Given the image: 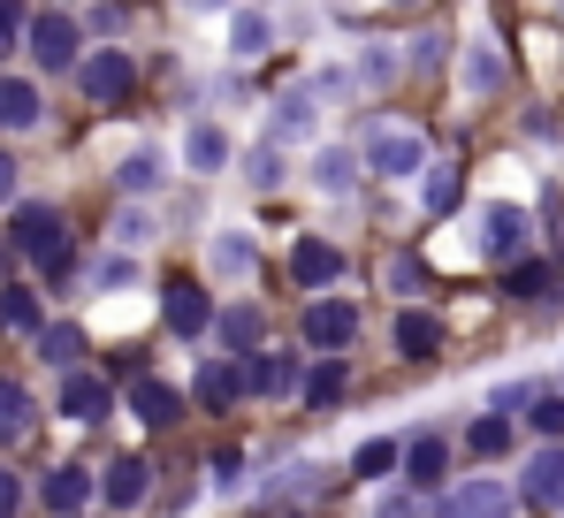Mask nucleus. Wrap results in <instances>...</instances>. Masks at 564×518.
<instances>
[{
  "label": "nucleus",
  "instance_id": "nucleus-21",
  "mask_svg": "<svg viewBox=\"0 0 564 518\" xmlns=\"http://www.w3.org/2000/svg\"><path fill=\"white\" fill-rule=\"evenodd\" d=\"M260 252H252V237H237V229H221L214 237V274H252Z\"/></svg>",
  "mask_w": 564,
  "mask_h": 518
},
{
  "label": "nucleus",
  "instance_id": "nucleus-20",
  "mask_svg": "<svg viewBox=\"0 0 564 518\" xmlns=\"http://www.w3.org/2000/svg\"><path fill=\"white\" fill-rule=\"evenodd\" d=\"M458 191H466V183H458V161H435L427 183H420V206H427V214H451V206H458Z\"/></svg>",
  "mask_w": 564,
  "mask_h": 518
},
{
  "label": "nucleus",
  "instance_id": "nucleus-12",
  "mask_svg": "<svg viewBox=\"0 0 564 518\" xmlns=\"http://www.w3.org/2000/svg\"><path fill=\"white\" fill-rule=\"evenodd\" d=\"M39 504H46L54 518H77L85 504H93V473H77V465L46 473V481H39Z\"/></svg>",
  "mask_w": 564,
  "mask_h": 518
},
{
  "label": "nucleus",
  "instance_id": "nucleus-4",
  "mask_svg": "<svg viewBox=\"0 0 564 518\" xmlns=\"http://www.w3.org/2000/svg\"><path fill=\"white\" fill-rule=\"evenodd\" d=\"M435 518H511V488L503 481H466L435 504Z\"/></svg>",
  "mask_w": 564,
  "mask_h": 518
},
{
  "label": "nucleus",
  "instance_id": "nucleus-14",
  "mask_svg": "<svg viewBox=\"0 0 564 518\" xmlns=\"http://www.w3.org/2000/svg\"><path fill=\"white\" fill-rule=\"evenodd\" d=\"M290 274H297L305 290H321V282H336V274H344V252H336V245H321V237H297Z\"/></svg>",
  "mask_w": 564,
  "mask_h": 518
},
{
  "label": "nucleus",
  "instance_id": "nucleus-28",
  "mask_svg": "<svg viewBox=\"0 0 564 518\" xmlns=\"http://www.w3.org/2000/svg\"><path fill=\"white\" fill-rule=\"evenodd\" d=\"M397 457H404L397 442H359V457H351V473H359V481H381V473H389Z\"/></svg>",
  "mask_w": 564,
  "mask_h": 518
},
{
  "label": "nucleus",
  "instance_id": "nucleus-40",
  "mask_svg": "<svg viewBox=\"0 0 564 518\" xmlns=\"http://www.w3.org/2000/svg\"><path fill=\"white\" fill-rule=\"evenodd\" d=\"M115 237H122V245H145V237H153V222H145V214H122V222H115Z\"/></svg>",
  "mask_w": 564,
  "mask_h": 518
},
{
  "label": "nucleus",
  "instance_id": "nucleus-8",
  "mask_svg": "<svg viewBox=\"0 0 564 518\" xmlns=\"http://www.w3.org/2000/svg\"><path fill=\"white\" fill-rule=\"evenodd\" d=\"M527 504L564 511V442H550V450H534V457H527Z\"/></svg>",
  "mask_w": 564,
  "mask_h": 518
},
{
  "label": "nucleus",
  "instance_id": "nucleus-15",
  "mask_svg": "<svg viewBox=\"0 0 564 518\" xmlns=\"http://www.w3.org/2000/svg\"><path fill=\"white\" fill-rule=\"evenodd\" d=\"M39 115H46V99L31 77H0V130H31Z\"/></svg>",
  "mask_w": 564,
  "mask_h": 518
},
{
  "label": "nucleus",
  "instance_id": "nucleus-41",
  "mask_svg": "<svg viewBox=\"0 0 564 518\" xmlns=\"http://www.w3.org/2000/svg\"><path fill=\"white\" fill-rule=\"evenodd\" d=\"M252 183H260V191H268V183H282V161H275V153H252Z\"/></svg>",
  "mask_w": 564,
  "mask_h": 518
},
{
  "label": "nucleus",
  "instance_id": "nucleus-31",
  "mask_svg": "<svg viewBox=\"0 0 564 518\" xmlns=\"http://www.w3.org/2000/svg\"><path fill=\"white\" fill-rule=\"evenodd\" d=\"M313 183L321 191H351V153H321L313 161Z\"/></svg>",
  "mask_w": 564,
  "mask_h": 518
},
{
  "label": "nucleus",
  "instance_id": "nucleus-11",
  "mask_svg": "<svg viewBox=\"0 0 564 518\" xmlns=\"http://www.w3.org/2000/svg\"><path fill=\"white\" fill-rule=\"evenodd\" d=\"M23 39H31V54H39L46 69H69V62H77V23H69V15H39Z\"/></svg>",
  "mask_w": 564,
  "mask_h": 518
},
{
  "label": "nucleus",
  "instance_id": "nucleus-33",
  "mask_svg": "<svg viewBox=\"0 0 564 518\" xmlns=\"http://www.w3.org/2000/svg\"><path fill=\"white\" fill-rule=\"evenodd\" d=\"M153 183H161V161L153 153H130L122 161V191H153Z\"/></svg>",
  "mask_w": 564,
  "mask_h": 518
},
{
  "label": "nucleus",
  "instance_id": "nucleus-36",
  "mask_svg": "<svg viewBox=\"0 0 564 518\" xmlns=\"http://www.w3.org/2000/svg\"><path fill=\"white\" fill-rule=\"evenodd\" d=\"M359 77H367V85H389V77H397V62H389V46H367V62H359Z\"/></svg>",
  "mask_w": 564,
  "mask_h": 518
},
{
  "label": "nucleus",
  "instance_id": "nucleus-35",
  "mask_svg": "<svg viewBox=\"0 0 564 518\" xmlns=\"http://www.w3.org/2000/svg\"><path fill=\"white\" fill-rule=\"evenodd\" d=\"M534 434H564V397H534Z\"/></svg>",
  "mask_w": 564,
  "mask_h": 518
},
{
  "label": "nucleus",
  "instance_id": "nucleus-2",
  "mask_svg": "<svg viewBox=\"0 0 564 518\" xmlns=\"http://www.w3.org/2000/svg\"><path fill=\"white\" fill-rule=\"evenodd\" d=\"M130 77H138V62H130L122 46H99V54H85V62H77L85 99H122V91H130Z\"/></svg>",
  "mask_w": 564,
  "mask_h": 518
},
{
  "label": "nucleus",
  "instance_id": "nucleus-27",
  "mask_svg": "<svg viewBox=\"0 0 564 518\" xmlns=\"http://www.w3.org/2000/svg\"><path fill=\"white\" fill-rule=\"evenodd\" d=\"M473 450H480V457H503V450H511V420H503V412L473 420Z\"/></svg>",
  "mask_w": 564,
  "mask_h": 518
},
{
  "label": "nucleus",
  "instance_id": "nucleus-3",
  "mask_svg": "<svg viewBox=\"0 0 564 518\" xmlns=\"http://www.w3.org/2000/svg\"><path fill=\"white\" fill-rule=\"evenodd\" d=\"M351 336H359V305H344V298L305 305V344H313V350H344Z\"/></svg>",
  "mask_w": 564,
  "mask_h": 518
},
{
  "label": "nucleus",
  "instance_id": "nucleus-22",
  "mask_svg": "<svg viewBox=\"0 0 564 518\" xmlns=\"http://www.w3.org/2000/svg\"><path fill=\"white\" fill-rule=\"evenodd\" d=\"M0 328H8V336H39V328H46V321H39V298H31V290H8V298H0Z\"/></svg>",
  "mask_w": 564,
  "mask_h": 518
},
{
  "label": "nucleus",
  "instance_id": "nucleus-43",
  "mask_svg": "<svg viewBox=\"0 0 564 518\" xmlns=\"http://www.w3.org/2000/svg\"><path fill=\"white\" fill-rule=\"evenodd\" d=\"M191 8H221V0H191Z\"/></svg>",
  "mask_w": 564,
  "mask_h": 518
},
{
  "label": "nucleus",
  "instance_id": "nucleus-9",
  "mask_svg": "<svg viewBox=\"0 0 564 518\" xmlns=\"http://www.w3.org/2000/svg\"><path fill=\"white\" fill-rule=\"evenodd\" d=\"M420 161H427V145L412 130H381L375 145H367V169L375 175H420Z\"/></svg>",
  "mask_w": 564,
  "mask_h": 518
},
{
  "label": "nucleus",
  "instance_id": "nucleus-7",
  "mask_svg": "<svg viewBox=\"0 0 564 518\" xmlns=\"http://www.w3.org/2000/svg\"><path fill=\"white\" fill-rule=\"evenodd\" d=\"M62 420H77V428H99L107 420V381L99 374H62Z\"/></svg>",
  "mask_w": 564,
  "mask_h": 518
},
{
  "label": "nucleus",
  "instance_id": "nucleus-26",
  "mask_svg": "<svg viewBox=\"0 0 564 518\" xmlns=\"http://www.w3.org/2000/svg\"><path fill=\"white\" fill-rule=\"evenodd\" d=\"M397 350H404V358H427V350H435V321H427V313H404V321H397Z\"/></svg>",
  "mask_w": 564,
  "mask_h": 518
},
{
  "label": "nucleus",
  "instance_id": "nucleus-37",
  "mask_svg": "<svg viewBox=\"0 0 564 518\" xmlns=\"http://www.w3.org/2000/svg\"><path fill=\"white\" fill-rule=\"evenodd\" d=\"M305 389H313V397H321V404H328V397H336V389H344V366H336V358H328V366H321V374H313V381H305Z\"/></svg>",
  "mask_w": 564,
  "mask_h": 518
},
{
  "label": "nucleus",
  "instance_id": "nucleus-10",
  "mask_svg": "<svg viewBox=\"0 0 564 518\" xmlns=\"http://www.w3.org/2000/svg\"><path fill=\"white\" fill-rule=\"evenodd\" d=\"M480 252L519 259L527 252V214H519V206H488V214H480Z\"/></svg>",
  "mask_w": 564,
  "mask_h": 518
},
{
  "label": "nucleus",
  "instance_id": "nucleus-13",
  "mask_svg": "<svg viewBox=\"0 0 564 518\" xmlns=\"http://www.w3.org/2000/svg\"><path fill=\"white\" fill-rule=\"evenodd\" d=\"M130 412H138L145 428H176V412H184V397H176L169 381H153V374H138V381H130Z\"/></svg>",
  "mask_w": 564,
  "mask_h": 518
},
{
  "label": "nucleus",
  "instance_id": "nucleus-39",
  "mask_svg": "<svg viewBox=\"0 0 564 518\" xmlns=\"http://www.w3.org/2000/svg\"><path fill=\"white\" fill-rule=\"evenodd\" d=\"M443 54H451V46H443V31H427V39H420V46H412V62H420V69H435V62H443Z\"/></svg>",
  "mask_w": 564,
  "mask_h": 518
},
{
  "label": "nucleus",
  "instance_id": "nucleus-38",
  "mask_svg": "<svg viewBox=\"0 0 564 518\" xmlns=\"http://www.w3.org/2000/svg\"><path fill=\"white\" fill-rule=\"evenodd\" d=\"M15 511H23V481L0 465V518H15Z\"/></svg>",
  "mask_w": 564,
  "mask_h": 518
},
{
  "label": "nucleus",
  "instance_id": "nucleus-18",
  "mask_svg": "<svg viewBox=\"0 0 564 518\" xmlns=\"http://www.w3.org/2000/svg\"><path fill=\"white\" fill-rule=\"evenodd\" d=\"M443 465H451V450H443V434H412L404 442V473L427 488V481H443Z\"/></svg>",
  "mask_w": 564,
  "mask_h": 518
},
{
  "label": "nucleus",
  "instance_id": "nucleus-42",
  "mask_svg": "<svg viewBox=\"0 0 564 518\" xmlns=\"http://www.w3.org/2000/svg\"><path fill=\"white\" fill-rule=\"evenodd\" d=\"M8 198H15V161L0 153V206H8Z\"/></svg>",
  "mask_w": 564,
  "mask_h": 518
},
{
  "label": "nucleus",
  "instance_id": "nucleus-17",
  "mask_svg": "<svg viewBox=\"0 0 564 518\" xmlns=\"http://www.w3.org/2000/svg\"><path fill=\"white\" fill-rule=\"evenodd\" d=\"M39 428V404H31V389L23 381H0V442H15V434Z\"/></svg>",
  "mask_w": 564,
  "mask_h": 518
},
{
  "label": "nucleus",
  "instance_id": "nucleus-16",
  "mask_svg": "<svg viewBox=\"0 0 564 518\" xmlns=\"http://www.w3.org/2000/svg\"><path fill=\"white\" fill-rule=\"evenodd\" d=\"M237 389H252V358H214V366L198 374V397H206V404H229Z\"/></svg>",
  "mask_w": 564,
  "mask_h": 518
},
{
  "label": "nucleus",
  "instance_id": "nucleus-44",
  "mask_svg": "<svg viewBox=\"0 0 564 518\" xmlns=\"http://www.w3.org/2000/svg\"><path fill=\"white\" fill-rule=\"evenodd\" d=\"M389 8H412V0H389Z\"/></svg>",
  "mask_w": 564,
  "mask_h": 518
},
{
  "label": "nucleus",
  "instance_id": "nucleus-19",
  "mask_svg": "<svg viewBox=\"0 0 564 518\" xmlns=\"http://www.w3.org/2000/svg\"><path fill=\"white\" fill-rule=\"evenodd\" d=\"M252 389H260V397H290V389H297V358H290V350H260Z\"/></svg>",
  "mask_w": 564,
  "mask_h": 518
},
{
  "label": "nucleus",
  "instance_id": "nucleus-30",
  "mask_svg": "<svg viewBox=\"0 0 564 518\" xmlns=\"http://www.w3.org/2000/svg\"><path fill=\"white\" fill-rule=\"evenodd\" d=\"M229 39H237V54H268V46H275V31H268L260 15H237V23H229Z\"/></svg>",
  "mask_w": 564,
  "mask_h": 518
},
{
  "label": "nucleus",
  "instance_id": "nucleus-24",
  "mask_svg": "<svg viewBox=\"0 0 564 518\" xmlns=\"http://www.w3.org/2000/svg\"><path fill=\"white\" fill-rule=\"evenodd\" d=\"M184 153H191V169H206V175H214L221 161H229V138H221L214 122H198V130H191V145H184Z\"/></svg>",
  "mask_w": 564,
  "mask_h": 518
},
{
  "label": "nucleus",
  "instance_id": "nucleus-6",
  "mask_svg": "<svg viewBox=\"0 0 564 518\" xmlns=\"http://www.w3.org/2000/svg\"><path fill=\"white\" fill-rule=\"evenodd\" d=\"M99 496H107L115 511H138V504L153 496V465H145V457H115L107 481H99Z\"/></svg>",
  "mask_w": 564,
  "mask_h": 518
},
{
  "label": "nucleus",
  "instance_id": "nucleus-5",
  "mask_svg": "<svg viewBox=\"0 0 564 518\" xmlns=\"http://www.w3.org/2000/svg\"><path fill=\"white\" fill-rule=\"evenodd\" d=\"M161 313H169V328H176V336H206V328H214V298H206L191 274L169 282V305H161Z\"/></svg>",
  "mask_w": 564,
  "mask_h": 518
},
{
  "label": "nucleus",
  "instance_id": "nucleus-34",
  "mask_svg": "<svg viewBox=\"0 0 564 518\" xmlns=\"http://www.w3.org/2000/svg\"><path fill=\"white\" fill-rule=\"evenodd\" d=\"M15 39H23V0H0V62H8Z\"/></svg>",
  "mask_w": 564,
  "mask_h": 518
},
{
  "label": "nucleus",
  "instance_id": "nucleus-32",
  "mask_svg": "<svg viewBox=\"0 0 564 518\" xmlns=\"http://www.w3.org/2000/svg\"><path fill=\"white\" fill-rule=\"evenodd\" d=\"M305 115H313V99H305V91H290V99L275 107V138H297V130H305Z\"/></svg>",
  "mask_w": 564,
  "mask_h": 518
},
{
  "label": "nucleus",
  "instance_id": "nucleus-29",
  "mask_svg": "<svg viewBox=\"0 0 564 518\" xmlns=\"http://www.w3.org/2000/svg\"><path fill=\"white\" fill-rule=\"evenodd\" d=\"M221 336H229L237 350H252L260 344V313H252V305H229V313H221Z\"/></svg>",
  "mask_w": 564,
  "mask_h": 518
},
{
  "label": "nucleus",
  "instance_id": "nucleus-25",
  "mask_svg": "<svg viewBox=\"0 0 564 518\" xmlns=\"http://www.w3.org/2000/svg\"><path fill=\"white\" fill-rule=\"evenodd\" d=\"M39 350H46V366L77 374V350H85V336H77V328H39Z\"/></svg>",
  "mask_w": 564,
  "mask_h": 518
},
{
  "label": "nucleus",
  "instance_id": "nucleus-23",
  "mask_svg": "<svg viewBox=\"0 0 564 518\" xmlns=\"http://www.w3.org/2000/svg\"><path fill=\"white\" fill-rule=\"evenodd\" d=\"M466 85L473 91H496V85H503V54H496L488 39H480V46H466Z\"/></svg>",
  "mask_w": 564,
  "mask_h": 518
},
{
  "label": "nucleus",
  "instance_id": "nucleus-1",
  "mask_svg": "<svg viewBox=\"0 0 564 518\" xmlns=\"http://www.w3.org/2000/svg\"><path fill=\"white\" fill-rule=\"evenodd\" d=\"M15 245L39 259L46 274H62V267H69V245H62V214H54V206H23V214H15Z\"/></svg>",
  "mask_w": 564,
  "mask_h": 518
}]
</instances>
